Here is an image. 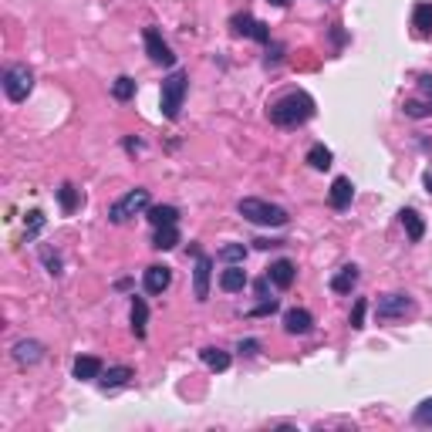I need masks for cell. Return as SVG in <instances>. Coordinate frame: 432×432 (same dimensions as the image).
Returning <instances> with one entry per match:
<instances>
[{
	"instance_id": "obj_33",
	"label": "cell",
	"mask_w": 432,
	"mask_h": 432,
	"mask_svg": "<svg viewBox=\"0 0 432 432\" xmlns=\"http://www.w3.org/2000/svg\"><path fill=\"white\" fill-rule=\"evenodd\" d=\"M416 422H419V426H432V399L419 402V409H416Z\"/></svg>"
},
{
	"instance_id": "obj_28",
	"label": "cell",
	"mask_w": 432,
	"mask_h": 432,
	"mask_svg": "<svg viewBox=\"0 0 432 432\" xmlns=\"http://www.w3.org/2000/svg\"><path fill=\"white\" fill-rule=\"evenodd\" d=\"M405 115H409V119H429L432 115V98H426V102L409 98V102H405Z\"/></svg>"
},
{
	"instance_id": "obj_5",
	"label": "cell",
	"mask_w": 432,
	"mask_h": 432,
	"mask_svg": "<svg viewBox=\"0 0 432 432\" xmlns=\"http://www.w3.org/2000/svg\"><path fill=\"white\" fill-rule=\"evenodd\" d=\"M142 210H149V189H128L119 203H112L108 220H112V223H125L128 216L142 213Z\"/></svg>"
},
{
	"instance_id": "obj_20",
	"label": "cell",
	"mask_w": 432,
	"mask_h": 432,
	"mask_svg": "<svg viewBox=\"0 0 432 432\" xmlns=\"http://www.w3.org/2000/svg\"><path fill=\"white\" fill-rule=\"evenodd\" d=\"M402 227H405V233H409L412 244H419V240L426 236V223H422V216H419L416 210H402Z\"/></svg>"
},
{
	"instance_id": "obj_29",
	"label": "cell",
	"mask_w": 432,
	"mask_h": 432,
	"mask_svg": "<svg viewBox=\"0 0 432 432\" xmlns=\"http://www.w3.org/2000/svg\"><path fill=\"white\" fill-rule=\"evenodd\" d=\"M58 200H61L64 213H75V210H78V189L71 183H64L61 189H58Z\"/></svg>"
},
{
	"instance_id": "obj_7",
	"label": "cell",
	"mask_w": 432,
	"mask_h": 432,
	"mask_svg": "<svg viewBox=\"0 0 432 432\" xmlns=\"http://www.w3.org/2000/svg\"><path fill=\"white\" fill-rule=\"evenodd\" d=\"M142 37H145V54H149L155 64H162V68H172V64H176L172 47L162 41V34L155 31V28H145V34H142Z\"/></svg>"
},
{
	"instance_id": "obj_37",
	"label": "cell",
	"mask_w": 432,
	"mask_h": 432,
	"mask_svg": "<svg viewBox=\"0 0 432 432\" xmlns=\"http://www.w3.org/2000/svg\"><path fill=\"white\" fill-rule=\"evenodd\" d=\"M257 294H260V297H267V277L257 280Z\"/></svg>"
},
{
	"instance_id": "obj_18",
	"label": "cell",
	"mask_w": 432,
	"mask_h": 432,
	"mask_svg": "<svg viewBox=\"0 0 432 432\" xmlns=\"http://www.w3.org/2000/svg\"><path fill=\"white\" fill-rule=\"evenodd\" d=\"M128 378H132V368H125V365H115V368H108L98 375V382H102V388H122L128 385Z\"/></svg>"
},
{
	"instance_id": "obj_34",
	"label": "cell",
	"mask_w": 432,
	"mask_h": 432,
	"mask_svg": "<svg viewBox=\"0 0 432 432\" xmlns=\"http://www.w3.org/2000/svg\"><path fill=\"white\" fill-rule=\"evenodd\" d=\"M274 311H277V301H270V297H267L260 308H253L250 314H253V318H260V314H274Z\"/></svg>"
},
{
	"instance_id": "obj_27",
	"label": "cell",
	"mask_w": 432,
	"mask_h": 432,
	"mask_svg": "<svg viewBox=\"0 0 432 432\" xmlns=\"http://www.w3.org/2000/svg\"><path fill=\"white\" fill-rule=\"evenodd\" d=\"M216 257L227 260V263H244L247 260V247H244V244H227V247H220Z\"/></svg>"
},
{
	"instance_id": "obj_38",
	"label": "cell",
	"mask_w": 432,
	"mask_h": 432,
	"mask_svg": "<svg viewBox=\"0 0 432 432\" xmlns=\"http://www.w3.org/2000/svg\"><path fill=\"white\" fill-rule=\"evenodd\" d=\"M270 4H274V7H287L291 0H270Z\"/></svg>"
},
{
	"instance_id": "obj_12",
	"label": "cell",
	"mask_w": 432,
	"mask_h": 432,
	"mask_svg": "<svg viewBox=\"0 0 432 432\" xmlns=\"http://www.w3.org/2000/svg\"><path fill=\"white\" fill-rule=\"evenodd\" d=\"M169 284H172V270H169V267L152 263V267L145 270V291H149V294H162Z\"/></svg>"
},
{
	"instance_id": "obj_6",
	"label": "cell",
	"mask_w": 432,
	"mask_h": 432,
	"mask_svg": "<svg viewBox=\"0 0 432 432\" xmlns=\"http://www.w3.org/2000/svg\"><path fill=\"white\" fill-rule=\"evenodd\" d=\"M416 311V301L409 297V294H385V297H378V304H375V318L378 321H402L405 314H412Z\"/></svg>"
},
{
	"instance_id": "obj_8",
	"label": "cell",
	"mask_w": 432,
	"mask_h": 432,
	"mask_svg": "<svg viewBox=\"0 0 432 432\" xmlns=\"http://www.w3.org/2000/svg\"><path fill=\"white\" fill-rule=\"evenodd\" d=\"M210 277H213V260L206 253H196V270H193V294H196V301L210 297Z\"/></svg>"
},
{
	"instance_id": "obj_32",
	"label": "cell",
	"mask_w": 432,
	"mask_h": 432,
	"mask_svg": "<svg viewBox=\"0 0 432 432\" xmlns=\"http://www.w3.org/2000/svg\"><path fill=\"white\" fill-rule=\"evenodd\" d=\"M41 227H44V213H41V210H31V213H28V240H34Z\"/></svg>"
},
{
	"instance_id": "obj_25",
	"label": "cell",
	"mask_w": 432,
	"mask_h": 432,
	"mask_svg": "<svg viewBox=\"0 0 432 432\" xmlns=\"http://www.w3.org/2000/svg\"><path fill=\"white\" fill-rule=\"evenodd\" d=\"M412 24H416L419 34L432 31V4H416V11H412Z\"/></svg>"
},
{
	"instance_id": "obj_14",
	"label": "cell",
	"mask_w": 432,
	"mask_h": 432,
	"mask_svg": "<svg viewBox=\"0 0 432 432\" xmlns=\"http://www.w3.org/2000/svg\"><path fill=\"white\" fill-rule=\"evenodd\" d=\"M220 287H223L227 294L244 291V287H247V274H244V267H240V263H230V267L220 274Z\"/></svg>"
},
{
	"instance_id": "obj_10",
	"label": "cell",
	"mask_w": 432,
	"mask_h": 432,
	"mask_svg": "<svg viewBox=\"0 0 432 432\" xmlns=\"http://www.w3.org/2000/svg\"><path fill=\"white\" fill-rule=\"evenodd\" d=\"M294 277H297V270H294L291 260H274L267 267V280H270L274 287H280V291H287L294 284Z\"/></svg>"
},
{
	"instance_id": "obj_2",
	"label": "cell",
	"mask_w": 432,
	"mask_h": 432,
	"mask_svg": "<svg viewBox=\"0 0 432 432\" xmlns=\"http://www.w3.org/2000/svg\"><path fill=\"white\" fill-rule=\"evenodd\" d=\"M240 216H247L250 223H257V227H284L287 223V210H280L274 203L267 200H240Z\"/></svg>"
},
{
	"instance_id": "obj_26",
	"label": "cell",
	"mask_w": 432,
	"mask_h": 432,
	"mask_svg": "<svg viewBox=\"0 0 432 432\" xmlns=\"http://www.w3.org/2000/svg\"><path fill=\"white\" fill-rule=\"evenodd\" d=\"M112 95H115L119 102H128V98H136V81H132L128 75L115 78V85H112Z\"/></svg>"
},
{
	"instance_id": "obj_4",
	"label": "cell",
	"mask_w": 432,
	"mask_h": 432,
	"mask_svg": "<svg viewBox=\"0 0 432 432\" xmlns=\"http://www.w3.org/2000/svg\"><path fill=\"white\" fill-rule=\"evenodd\" d=\"M34 88V71L28 64H11L7 71H4V95L11 98V102H24Z\"/></svg>"
},
{
	"instance_id": "obj_39",
	"label": "cell",
	"mask_w": 432,
	"mask_h": 432,
	"mask_svg": "<svg viewBox=\"0 0 432 432\" xmlns=\"http://www.w3.org/2000/svg\"><path fill=\"white\" fill-rule=\"evenodd\" d=\"M426 189H429V193H432V172H429V176H426Z\"/></svg>"
},
{
	"instance_id": "obj_16",
	"label": "cell",
	"mask_w": 432,
	"mask_h": 432,
	"mask_svg": "<svg viewBox=\"0 0 432 432\" xmlns=\"http://www.w3.org/2000/svg\"><path fill=\"white\" fill-rule=\"evenodd\" d=\"M358 277H361V274H358V267H355V263H348V267H341L338 274L331 277V291L352 294V291H355V284H358Z\"/></svg>"
},
{
	"instance_id": "obj_11",
	"label": "cell",
	"mask_w": 432,
	"mask_h": 432,
	"mask_svg": "<svg viewBox=\"0 0 432 432\" xmlns=\"http://www.w3.org/2000/svg\"><path fill=\"white\" fill-rule=\"evenodd\" d=\"M311 328H314V318L304 308H291L284 314V331L287 335H308Z\"/></svg>"
},
{
	"instance_id": "obj_17",
	"label": "cell",
	"mask_w": 432,
	"mask_h": 432,
	"mask_svg": "<svg viewBox=\"0 0 432 432\" xmlns=\"http://www.w3.org/2000/svg\"><path fill=\"white\" fill-rule=\"evenodd\" d=\"M102 375V361L95 355H81L75 358V378L78 382H92V378H98Z\"/></svg>"
},
{
	"instance_id": "obj_31",
	"label": "cell",
	"mask_w": 432,
	"mask_h": 432,
	"mask_svg": "<svg viewBox=\"0 0 432 432\" xmlns=\"http://www.w3.org/2000/svg\"><path fill=\"white\" fill-rule=\"evenodd\" d=\"M365 311H368V301L365 297H358L355 301V308H352V328H365Z\"/></svg>"
},
{
	"instance_id": "obj_9",
	"label": "cell",
	"mask_w": 432,
	"mask_h": 432,
	"mask_svg": "<svg viewBox=\"0 0 432 432\" xmlns=\"http://www.w3.org/2000/svg\"><path fill=\"white\" fill-rule=\"evenodd\" d=\"M230 28L236 34H244V37H253V41H260V44H267V41H270V31H267V24H263V20H253L250 14H236L230 20Z\"/></svg>"
},
{
	"instance_id": "obj_19",
	"label": "cell",
	"mask_w": 432,
	"mask_h": 432,
	"mask_svg": "<svg viewBox=\"0 0 432 432\" xmlns=\"http://www.w3.org/2000/svg\"><path fill=\"white\" fill-rule=\"evenodd\" d=\"M145 216H149V223H152V227H176L179 210H176V206H149Z\"/></svg>"
},
{
	"instance_id": "obj_13",
	"label": "cell",
	"mask_w": 432,
	"mask_h": 432,
	"mask_svg": "<svg viewBox=\"0 0 432 432\" xmlns=\"http://www.w3.org/2000/svg\"><path fill=\"white\" fill-rule=\"evenodd\" d=\"M352 196H355V186L348 176H338L335 183H331V206L335 210H348L352 206Z\"/></svg>"
},
{
	"instance_id": "obj_23",
	"label": "cell",
	"mask_w": 432,
	"mask_h": 432,
	"mask_svg": "<svg viewBox=\"0 0 432 432\" xmlns=\"http://www.w3.org/2000/svg\"><path fill=\"white\" fill-rule=\"evenodd\" d=\"M331 159H335V155H331V149H328V145H321V142L308 149L311 169H331Z\"/></svg>"
},
{
	"instance_id": "obj_36",
	"label": "cell",
	"mask_w": 432,
	"mask_h": 432,
	"mask_svg": "<svg viewBox=\"0 0 432 432\" xmlns=\"http://www.w3.org/2000/svg\"><path fill=\"white\" fill-rule=\"evenodd\" d=\"M419 92L432 98V75H422V78H419Z\"/></svg>"
},
{
	"instance_id": "obj_24",
	"label": "cell",
	"mask_w": 432,
	"mask_h": 432,
	"mask_svg": "<svg viewBox=\"0 0 432 432\" xmlns=\"http://www.w3.org/2000/svg\"><path fill=\"white\" fill-rule=\"evenodd\" d=\"M179 244V233L176 227H155V236H152V247L155 250H172Z\"/></svg>"
},
{
	"instance_id": "obj_22",
	"label": "cell",
	"mask_w": 432,
	"mask_h": 432,
	"mask_svg": "<svg viewBox=\"0 0 432 432\" xmlns=\"http://www.w3.org/2000/svg\"><path fill=\"white\" fill-rule=\"evenodd\" d=\"M145 321H149V308L142 297H132V331L136 338H145Z\"/></svg>"
},
{
	"instance_id": "obj_21",
	"label": "cell",
	"mask_w": 432,
	"mask_h": 432,
	"mask_svg": "<svg viewBox=\"0 0 432 432\" xmlns=\"http://www.w3.org/2000/svg\"><path fill=\"white\" fill-rule=\"evenodd\" d=\"M200 358H203V365H206V368H213V371H227V368H230V355H227L223 348H203Z\"/></svg>"
},
{
	"instance_id": "obj_30",
	"label": "cell",
	"mask_w": 432,
	"mask_h": 432,
	"mask_svg": "<svg viewBox=\"0 0 432 432\" xmlns=\"http://www.w3.org/2000/svg\"><path fill=\"white\" fill-rule=\"evenodd\" d=\"M41 260H44L47 274H54V277L61 274V257H58V253H54L51 247H41Z\"/></svg>"
},
{
	"instance_id": "obj_35",
	"label": "cell",
	"mask_w": 432,
	"mask_h": 432,
	"mask_svg": "<svg viewBox=\"0 0 432 432\" xmlns=\"http://www.w3.org/2000/svg\"><path fill=\"white\" fill-rule=\"evenodd\" d=\"M257 348H260V341H240V352H244V355H257Z\"/></svg>"
},
{
	"instance_id": "obj_3",
	"label": "cell",
	"mask_w": 432,
	"mask_h": 432,
	"mask_svg": "<svg viewBox=\"0 0 432 432\" xmlns=\"http://www.w3.org/2000/svg\"><path fill=\"white\" fill-rule=\"evenodd\" d=\"M186 88H189V75H186V71H172V75L162 81V115H166V119H179Z\"/></svg>"
},
{
	"instance_id": "obj_1",
	"label": "cell",
	"mask_w": 432,
	"mask_h": 432,
	"mask_svg": "<svg viewBox=\"0 0 432 432\" xmlns=\"http://www.w3.org/2000/svg\"><path fill=\"white\" fill-rule=\"evenodd\" d=\"M267 115L280 128H297V125H304L314 115V98L308 92H291V95H284V98H277Z\"/></svg>"
},
{
	"instance_id": "obj_15",
	"label": "cell",
	"mask_w": 432,
	"mask_h": 432,
	"mask_svg": "<svg viewBox=\"0 0 432 432\" xmlns=\"http://www.w3.org/2000/svg\"><path fill=\"white\" fill-rule=\"evenodd\" d=\"M14 358L20 365H37V361L44 358V344H41V341H17Z\"/></svg>"
}]
</instances>
